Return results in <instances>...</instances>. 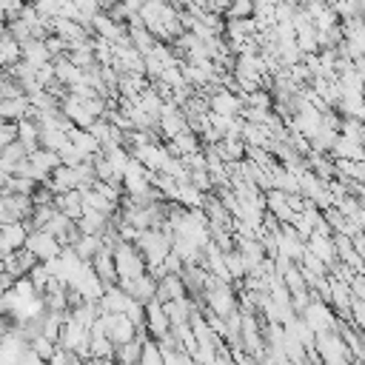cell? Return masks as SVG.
<instances>
[{"instance_id":"cell-1","label":"cell","mask_w":365,"mask_h":365,"mask_svg":"<svg viewBox=\"0 0 365 365\" xmlns=\"http://www.w3.org/2000/svg\"><path fill=\"white\" fill-rule=\"evenodd\" d=\"M114 265H117V282H128V279H137V277L148 274L145 257L134 242H123L120 240L114 245Z\"/></svg>"},{"instance_id":"cell-2","label":"cell","mask_w":365,"mask_h":365,"mask_svg":"<svg viewBox=\"0 0 365 365\" xmlns=\"http://www.w3.org/2000/svg\"><path fill=\"white\" fill-rule=\"evenodd\" d=\"M202 299H205V311L220 317V319H228L234 311H237V297L231 291L228 282H220V279H211V285L202 291Z\"/></svg>"},{"instance_id":"cell-3","label":"cell","mask_w":365,"mask_h":365,"mask_svg":"<svg viewBox=\"0 0 365 365\" xmlns=\"http://www.w3.org/2000/svg\"><path fill=\"white\" fill-rule=\"evenodd\" d=\"M97 322L103 325V331H106V336L111 339L114 348H120V345H125V342H131V339H137L143 334L125 314H100Z\"/></svg>"},{"instance_id":"cell-4","label":"cell","mask_w":365,"mask_h":365,"mask_svg":"<svg viewBox=\"0 0 365 365\" xmlns=\"http://www.w3.org/2000/svg\"><path fill=\"white\" fill-rule=\"evenodd\" d=\"M314 348H317V356L319 362L325 365H345V339L339 331H325V334H317L314 339Z\"/></svg>"},{"instance_id":"cell-5","label":"cell","mask_w":365,"mask_h":365,"mask_svg":"<svg viewBox=\"0 0 365 365\" xmlns=\"http://www.w3.org/2000/svg\"><path fill=\"white\" fill-rule=\"evenodd\" d=\"M242 108H245L242 97H240L234 88H228V86H217V88L211 91V97H208V111H211V114H220V117H240Z\"/></svg>"},{"instance_id":"cell-6","label":"cell","mask_w":365,"mask_h":365,"mask_svg":"<svg viewBox=\"0 0 365 365\" xmlns=\"http://www.w3.org/2000/svg\"><path fill=\"white\" fill-rule=\"evenodd\" d=\"M305 319V325L314 331V334H325V331H336V317L334 311L328 308L325 299H311L308 308L299 314Z\"/></svg>"},{"instance_id":"cell-7","label":"cell","mask_w":365,"mask_h":365,"mask_svg":"<svg viewBox=\"0 0 365 365\" xmlns=\"http://www.w3.org/2000/svg\"><path fill=\"white\" fill-rule=\"evenodd\" d=\"M23 248H29L37 257V262H51V259H57L63 254V245L48 231H31Z\"/></svg>"},{"instance_id":"cell-8","label":"cell","mask_w":365,"mask_h":365,"mask_svg":"<svg viewBox=\"0 0 365 365\" xmlns=\"http://www.w3.org/2000/svg\"><path fill=\"white\" fill-rule=\"evenodd\" d=\"M106 288H108V285H106V282H103V279L94 274V268L88 265V268L83 271V277H80V279H77V282H74L68 291H74V294H77L83 302H94V305H100V299H103Z\"/></svg>"},{"instance_id":"cell-9","label":"cell","mask_w":365,"mask_h":365,"mask_svg":"<svg viewBox=\"0 0 365 365\" xmlns=\"http://www.w3.org/2000/svg\"><path fill=\"white\" fill-rule=\"evenodd\" d=\"M171 331V319H168V314H165V308L154 299V302H148L145 305V334H148V339H163L165 334Z\"/></svg>"},{"instance_id":"cell-10","label":"cell","mask_w":365,"mask_h":365,"mask_svg":"<svg viewBox=\"0 0 365 365\" xmlns=\"http://www.w3.org/2000/svg\"><path fill=\"white\" fill-rule=\"evenodd\" d=\"M131 299H137V302H143V305H148V302H154V297H157V279L151 277V274H143V277H137V279H128V282H117Z\"/></svg>"},{"instance_id":"cell-11","label":"cell","mask_w":365,"mask_h":365,"mask_svg":"<svg viewBox=\"0 0 365 365\" xmlns=\"http://www.w3.org/2000/svg\"><path fill=\"white\" fill-rule=\"evenodd\" d=\"M29 234H31V228H29L26 222H3V225H0V237H3V254L9 257V254H14V251H20V248L26 245Z\"/></svg>"},{"instance_id":"cell-12","label":"cell","mask_w":365,"mask_h":365,"mask_svg":"<svg viewBox=\"0 0 365 365\" xmlns=\"http://www.w3.org/2000/svg\"><path fill=\"white\" fill-rule=\"evenodd\" d=\"M305 251L314 254L322 265H334V262H336V245H334V240H331L328 234L314 231V234L308 237V242H305Z\"/></svg>"},{"instance_id":"cell-13","label":"cell","mask_w":365,"mask_h":365,"mask_svg":"<svg viewBox=\"0 0 365 365\" xmlns=\"http://www.w3.org/2000/svg\"><path fill=\"white\" fill-rule=\"evenodd\" d=\"M20 54H23V60H26L29 66H34V68H43V66L54 63V60H51V51L46 48V40H37V37L20 43Z\"/></svg>"},{"instance_id":"cell-14","label":"cell","mask_w":365,"mask_h":365,"mask_svg":"<svg viewBox=\"0 0 365 365\" xmlns=\"http://www.w3.org/2000/svg\"><path fill=\"white\" fill-rule=\"evenodd\" d=\"M131 302H134V299H131L120 285H108L106 294H103V299H100V311H103V314H125Z\"/></svg>"},{"instance_id":"cell-15","label":"cell","mask_w":365,"mask_h":365,"mask_svg":"<svg viewBox=\"0 0 365 365\" xmlns=\"http://www.w3.org/2000/svg\"><path fill=\"white\" fill-rule=\"evenodd\" d=\"M48 188H51V194H68V191H80V177H77V168L60 165V168L51 174Z\"/></svg>"},{"instance_id":"cell-16","label":"cell","mask_w":365,"mask_h":365,"mask_svg":"<svg viewBox=\"0 0 365 365\" xmlns=\"http://www.w3.org/2000/svg\"><path fill=\"white\" fill-rule=\"evenodd\" d=\"M54 208L68 217L71 222H77L83 217V191H68V194H54Z\"/></svg>"},{"instance_id":"cell-17","label":"cell","mask_w":365,"mask_h":365,"mask_svg":"<svg viewBox=\"0 0 365 365\" xmlns=\"http://www.w3.org/2000/svg\"><path fill=\"white\" fill-rule=\"evenodd\" d=\"M94 274L106 282V285H117V265H114V248H103L94 259H91Z\"/></svg>"},{"instance_id":"cell-18","label":"cell","mask_w":365,"mask_h":365,"mask_svg":"<svg viewBox=\"0 0 365 365\" xmlns=\"http://www.w3.org/2000/svg\"><path fill=\"white\" fill-rule=\"evenodd\" d=\"M145 339H148V334L143 331L137 339H131V342H125V345L114 348V365H140V356H143V345H145Z\"/></svg>"},{"instance_id":"cell-19","label":"cell","mask_w":365,"mask_h":365,"mask_svg":"<svg viewBox=\"0 0 365 365\" xmlns=\"http://www.w3.org/2000/svg\"><path fill=\"white\" fill-rule=\"evenodd\" d=\"M54 80L66 88H74V86L83 83V68H77L68 57H57L54 60Z\"/></svg>"},{"instance_id":"cell-20","label":"cell","mask_w":365,"mask_h":365,"mask_svg":"<svg viewBox=\"0 0 365 365\" xmlns=\"http://www.w3.org/2000/svg\"><path fill=\"white\" fill-rule=\"evenodd\" d=\"M23 160H29V151H26L20 143H11V145H6V148L0 151V171L9 174V177H14Z\"/></svg>"},{"instance_id":"cell-21","label":"cell","mask_w":365,"mask_h":365,"mask_svg":"<svg viewBox=\"0 0 365 365\" xmlns=\"http://www.w3.org/2000/svg\"><path fill=\"white\" fill-rule=\"evenodd\" d=\"M17 143H20L29 154L40 148V125H37L31 117H26V120L17 123Z\"/></svg>"},{"instance_id":"cell-22","label":"cell","mask_w":365,"mask_h":365,"mask_svg":"<svg viewBox=\"0 0 365 365\" xmlns=\"http://www.w3.org/2000/svg\"><path fill=\"white\" fill-rule=\"evenodd\" d=\"M20 60H23V54H20V43H17L11 34H3V37H0V68L9 71V68L17 66Z\"/></svg>"},{"instance_id":"cell-23","label":"cell","mask_w":365,"mask_h":365,"mask_svg":"<svg viewBox=\"0 0 365 365\" xmlns=\"http://www.w3.org/2000/svg\"><path fill=\"white\" fill-rule=\"evenodd\" d=\"M71 248H74V254H77L83 262L91 265V259H94L106 245H103V237H86V234H80V240H77Z\"/></svg>"},{"instance_id":"cell-24","label":"cell","mask_w":365,"mask_h":365,"mask_svg":"<svg viewBox=\"0 0 365 365\" xmlns=\"http://www.w3.org/2000/svg\"><path fill=\"white\" fill-rule=\"evenodd\" d=\"M225 268H228L231 279H242V277L248 274V268H245V262H242V257H240V251H237V248L225 254Z\"/></svg>"},{"instance_id":"cell-25","label":"cell","mask_w":365,"mask_h":365,"mask_svg":"<svg viewBox=\"0 0 365 365\" xmlns=\"http://www.w3.org/2000/svg\"><path fill=\"white\" fill-rule=\"evenodd\" d=\"M254 17V3L242 0V3H228L225 20H251Z\"/></svg>"},{"instance_id":"cell-26","label":"cell","mask_w":365,"mask_h":365,"mask_svg":"<svg viewBox=\"0 0 365 365\" xmlns=\"http://www.w3.org/2000/svg\"><path fill=\"white\" fill-rule=\"evenodd\" d=\"M29 348H31V351H34L40 359H46V362H48V359L57 354V342H51V339H46V336L31 339V342H29Z\"/></svg>"},{"instance_id":"cell-27","label":"cell","mask_w":365,"mask_h":365,"mask_svg":"<svg viewBox=\"0 0 365 365\" xmlns=\"http://www.w3.org/2000/svg\"><path fill=\"white\" fill-rule=\"evenodd\" d=\"M140 365H165V362H163V351L157 348V342H154V339H145V345H143V356H140Z\"/></svg>"},{"instance_id":"cell-28","label":"cell","mask_w":365,"mask_h":365,"mask_svg":"<svg viewBox=\"0 0 365 365\" xmlns=\"http://www.w3.org/2000/svg\"><path fill=\"white\" fill-rule=\"evenodd\" d=\"M11 143H17V123H3L0 120V151Z\"/></svg>"},{"instance_id":"cell-29","label":"cell","mask_w":365,"mask_h":365,"mask_svg":"<svg viewBox=\"0 0 365 365\" xmlns=\"http://www.w3.org/2000/svg\"><path fill=\"white\" fill-rule=\"evenodd\" d=\"M17 365H48V362H46V359H40V356H37V354L29 348V351L20 356V362H17Z\"/></svg>"},{"instance_id":"cell-30","label":"cell","mask_w":365,"mask_h":365,"mask_svg":"<svg viewBox=\"0 0 365 365\" xmlns=\"http://www.w3.org/2000/svg\"><path fill=\"white\" fill-rule=\"evenodd\" d=\"M83 365H114V359H86Z\"/></svg>"},{"instance_id":"cell-31","label":"cell","mask_w":365,"mask_h":365,"mask_svg":"<svg viewBox=\"0 0 365 365\" xmlns=\"http://www.w3.org/2000/svg\"><path fill=\"white\" fill-rule=\"evenodd\" d=\"M6 77H9V74H6V71H3V68H0V86H3V83H6Z\"/></svg>"},{"instance_id":"cell-32","label":"cell","mask_w":365,"mask_h":365,"mask_svg":"<svg viewBox=\"0 0 365 365\" xmlns=\"http://www.w3.org/2000/svg\"><path fill=\"white\" fill-rule=\"evenodd\" d=\"M3 294H6V291H3V288H0V302H3Z\"/></svg>"},{"instance_id":"cell-33","label":"cell","mask_w":365,"mask_h":365,"mask_svg":"<svg viewBox=\"0 0 365 365\" xmlns=\"http://www.w3.org/2000/svg\"><path fill=\"white\" fill-rule=\"evenodd\" d=\"M0 262H3V259H0Z\"/></svg>"}]
</instances>
